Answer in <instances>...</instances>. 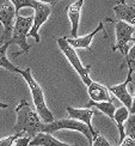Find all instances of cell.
<instances>
[{"label": "cell", "instance_id": "27", "mask_svg": "<svg viewBox=\"0 0 135 146\" xmlns=\"http://www.w3.org/2000/svg\"><path fill=\"white\" fill-rule=\"evenodd\" d=\"M0 108H9V104H6V103H3V102H0Z\"/></svg>", "mask_w": 135, "mask_h": 146}, {"label": "cell", "instance_id": "25", "mask_svg": "<svg viewBox=\"0 0 135 146\" xmlns=\"http://www.w3.org/2000/svg\"><path fill=\"white\" fill-rule=\"evenodd\" d=\"M118 146H135V140H132L129 138H126Z\"/></svg>", "mask_w": 135, "mask_h": 146}, {"label": "cell", "instance_id": "28", "mask_svg": "<svg viewBox=\"0 0 135 146\" xmlns=\"http://www.w3.org/2000/svg\"><path fill=\"white\" fill-rule=\"evenodd\" d=\"M0 27H1V24H0Z\"/></svg>", "mask_w": 135, "mask_h": 146}, {"label": "cell", "instance_id": "1", "mask_svg": "<svg viewBox=\"0 0 135 146\" xmlns=\"http://www.w3.org/2000/svg\"><path fill=\"white\" fill-rule=\"evenodd\" d=\"M16 114L17 122L13 127L15 134H21L22 137H29L32 139L42 132L44 123H42L38 114L32 110L25 100H22L16 107Z\"/></svg>", "mask_w": 135, "mask_h": 146}, {"label": "cell", "instance_id": "5", "mask_svg": "<svg viewBox=\"0 0 135 146\" xmlns=\"http://www.w3.org/2000/svg\"><path fill=\"white\" fill-rule=\"evenodd\" d=\"M108 22L115 23V33H116V43L113 47V52L118 50L122 55L128 54V43L130 41H135L134 34H135V27H132L129 24L121 21H114L108 19Z\"/></svg>", "mask_w": 135, "mask_h": 146}, {"label": "cell", "instance_id": "19", "mask_svg": "<svg viewBox=\"0 0 135 146\" xmlns=\"http://www.w3.org/2000/svg\"><path fill=\"white\" fill-rule=\"evenodd\" d=\"M124 134L132 140H135V114H130L128 116L124 125Z\"/></svg>", "mask_w": 135, "mask_h": 146}, {"label": "cell", "instance_id": "6", "mask_svg": "<svg viewBox=\"0 0 135 146\" xmlns=\"http://www.w3.org/2000/svg\"><path fill=\"white\" fill-rule=\"evenodd\" d=\"M60 129H71V131L80 132L87 139L90 145H92V143H93V139H92V135L87 127L83 122H80V121H75L72 119H61V120L53 121L50 123H46L43 125V128H42L41 133H48V134H50V133H54Z\"/></svg>", "mask_w": 135, "mask_h": 146}, {"label": "cell", "instance_id": "9", "mask_svg": "<svg viewBox=\"0 0 135 146\" xmlns=\"http://www.w3.org/2000/svg\"><path fill=\"white\" fill-rule=\"evenodd\" d=\"M132 73L133 71H128V76H127V79L122 83V84H118V85H114V86H110L108 88V91H110L116 98H118L122 104H123L128 110H130L132 108V102H133V97L129 95V92H128L127 90V86L128 84L133 82V78H132Z\"/></svg>", "mask_w": 135, "mask_h": 146}, {"label": "cell", "instance_id": "12", "mask_svg": "<svg viewBox=\"0 0 135 146\" xmlns=\"http://www.w3.org/2000/svg\"><path fill=\"white\" fill-rule=\"evenodd\" d=\"M83 5H84V1L83 0H79V1L67 5V7H66L67 15H68V18L72 24V31H71V36H69L72 38L78 37L79 21H80V10L83 7Z\"/></svg>", "mask_w": 135, "mask_h": 146}, {"label": "cell", "instance_id": "16", "mask_svg": "<svg viewBox=\"0 0 135 146\" xmlns=\"http://www.w3.org/2000/svg\"><path fill=\"white\" fill-rule=\"evenodd\" d=\"M128 116H129V110L126 107H120L118 109H116V111L114 114V121L117 125L118 133H120V144L126 139L124 134V122L127 121Z\"/></svg>", "mask_w": 135, "mask_h": 146}, {"label": "cell", "instance_id": "8", "mask_svg": "<svg viewBox=\"0 0 135 146\" xmlns=\"http://www.w3.org/2000/svg\"><path fill=\"white\" fill-rule=\"evenodd\" d=\"M34 10H35L34 22H32V27L30 29L28 36L34 37L35 41L37 43H40L41 37L38 35V30L42 27V24L48 19V17L53 13V7H52L50 1H38V0H36V5Z\"/></svg>", "mask_w": 135, "mask_h": 146}, {"label": "cell", "instance_id": "11", "mask_svg": "<svg viewBox=\"0 0 135 146\" xmlns=\"http://www.w3.org/2000/svg\"><path fill=\"white\" fill-rule=\"evenodd\" d=\"M114 12L118 21L135 27V3L128 4L126 1H121L114 6Z\"/></svg>", "mask_w": 135, "mask_h": 146}, {"label": "cell", "instance_id": "15", "mask_svg": "<svg viewBox=\"0 0 135 146\" xmlns=\"http://www.w3.org/2000/svg\"><path fill=\"white\" fill-rule=\"evenodd\" d=\"M29 146H77V145L61 143L56 138H54L52 134H48V133H38L35 138L31 139Z\"/></svg>", "mask_w": 135, "mask_h": 146}, {"label": "cell", "instance_id": "10", "mask_svg": "<svg viewBox=\"0 0 135 146\" xmlns=\"http://www.w3.org/2000/svg\"><path fill=\"white\" fill-rule=\"evenodd\" d=\"M66 110H67V113H68L69 117L72 120L80 121V122H83L85 126L87 127V128L90 129L92 139H96L98 137V133L93 129L92 123H91V119H92V116H93V114H95L91 109H87V108L78 109V108H73V107H66Z\"/></svg>", "mask_w": 135, "mask_h": 146}, {"label": "cell", "instance_id": "4", "mask_svg": "<svg viewBox=\"0 0 135 146\" xmlns=\"http://www.w3.org/2000/svg\"><path fill=\"white\" fill-rule=\"evenodd\" d=\"M58 44L60 47L61 52L65 54V56L67 58V60L69 61V64L73 66V68L77 71V73L80 76L81 80L84 82L85 85H89L92 83L91 78H90V70H91V66H84L83 62L80 61L79 59L77 52L74 50V48L71 47L68 44V42L66 41V37H60L56 40Z\"/></svg>", "mask_w": 135, "mask_h": 146}, {"label": "cell", "instance_id": "7", "mask_svg": "<svg viewBox=\"0 0 135 146\" xmlns=\"http://www.w3.org/2000/svg\"><path fill=\"white\" fill-rule=\"evenodd\" d=\"M15 21H16V12L11 0L0 1V24H1L4 29V33L1 37H0V43L1 44L11 40Z\"/></svg>", "mask_w": 135, "mask_h": 146}, {"label": "cell", "instance_id": "24", "mask_svg": "<svg viewBox=\"0 0 135 146\" xmlns=\"http://www.w3.org/2000/svg\"><path fill=\"white\" fill-rule=\"evenodd\" d=\"M30 141H31V138L29 137H22V138H18L17 140L15 141L13 146H29Z\"/></svg>", "mask_w": 135, "mask_h": 146}, {"label": "cell", "instance_id": "2", "mask_svg": "<svg viewBox=\"0 0 135 146\" xmlns=\"http://www.w3.org/2000/svg\"><path fill=\"white\" fill-rule=\"evenodd\" d=\"M18 74H21L25 82L28 83V86L30 89V92L32 96V101L36 107V113L38 114L40 119H42L46 123H50L54 121V116L52 111L48 109L46 104V100H44V95H43V90H42L41 85L35 80V78L32 77L31 68H25V70H19Z\"/></svg>", "mask_w": 135, "mask_h": 146}, {"label": "cell", "instance_id": "22", "mask_svg": "<svg viewBox=\"0 0 135 146\" xmlns=\"http://www.w3.org/2000/svg\"><path fill=\"white\" fill-rule=\"evenodd\" d=\"M18 138H22V135L21 134H13V135H10L7 138L0 139V146H12Z\"/></svg>", "mask_w": 135, "mask_h": 146}, {"label": "cell", "instance_id": "26", "mask_svg": "<svg viewBox=\"0 0 135 146\" xmlns=\"http://www.w3.org/2000/svg\"><path fill=\"white\" fill-rule=\"evenodd\" d=\"M130 114H135V94H134V97H133V102H132V108L129 110Z\"/></svg>", "mask_w": 135, "mask_h": 146}, {"label": "cell", "instance_id": "18", "mask_svg": "<svg viewBox=\"0 0 135 146\" xmlns=\"http://www.w3.org/2000/svg\"><path fill=\"white\" fill-rule=\"evenodd\" d=\"M85 107H86L87 109H90V107H96L97 109H99L102 113L105 114L107 116H109L110 119L114 120V114L116 111V107L111 102H99V103H96V102L90 101L89 103L85 104Z\"/></svg>", "mask_w": 135, "mask_h": 146}, {"label": "cell", "instance_id": "13", "mask_svg": "<svg viewBox=\"0 0 135 146\" xmlns=\"http://www.w3.org/2000/svg\"><path fill=\"white\" fill-rule=\"evenodd\" d=\"M87 94L91 97V101L96 103H99V102H111L113 103L114 101V98L109 94L108 88L96 82H92L87 86Z\"/></svg>", "mask_w": 135, "mask_h": 146}, {"label": "cell", "instance_id": "14", "mask_svg": "<svg viewBox=\"0 0 135 146\" xmlns=\"http://www.w3.org/2000/svg\"><path fill=\"white\" fill-rule=\"evenodd\" d=\"M104 29L103 27V22H101L98 24V27L93 30L92 33H90L89 35H85V36H80V37H75V38H72V37H66V41L68 42V44L73 48H85L87 50H91V42L92 38L97 35V33L102 31Z\"/></svg>", "mask_w": 135, "mask_h": 146}, {"label": "cell", "instance_id": "3", "mask_svg": "<svg viewBox=\"0 0 135 146\" xmlns=\"http://www.w3.org/2000/svg\"><path fill=\"white\" fill-rule=\"evenodd\" d=\"M32 22H34V16H28V17H23L21 15L16 16V21H15V25H13V30H12V36L10 40L11 44H17L21 48V52L12 54L13 58H17L22 55V54H25L30 50V46L26 42V37L30 31V29L32 27Z\"/></svg>", "mask_w": 135, "mask_h": 146}, {"label": "cell", "instance_id": "17", "mask_svg": "<svg viewBox=\"0 0 135 146\" xmlns=\"http://www.w3.org/2000/svg\"><path fill=\"white\" fill-rule=\"evenodd\" d=\"M10 46H11L10 41H9V42H5L4 44L0 46V67L6 68V70H9V71H11V72L18 73L19 68L16 67V66L7 59V56H6V52H7V48H9Z\"/></svg>", "mask_w": 135, "mask_h": 146}, {"label": "cell", "instance_id": "20", "mask_svg": "<svg viewBox=\"0 0 135 146\" xmlns=\"http://www.w3.org/2000/svg\"><path fill=\"white\" fill-rule=\"evenodd\" d=\"M12 5L15 7V12L16 16L19 15V10L24 9V7H31L34 9L36 5V0H11Z\"/></svg>", "mask_w": 135, "mask_h": 146}, {"label": "cell", "instance_id": "21", "mask_svg": "<svg viewBox=\"0 0 135 146\" xmlns=\"http://www.w3.org/2000/svg\"><path fill=\"white\" fill-rule=\"evenodd\" d=\"M124 65H127V66H128V68H129L130 71L135 72V41H134L133 47L130 48L129 52H128V54L126 55L124 62L121 65V67H123Z\"/></svg>", "mask_w": 135, "mask_h": 146}, {"label": "cell", "instance_id": "23", "mask_svg": "<svg viewBox=\"0 0 135 146\" xmlns=\"http://www.w3.org/2000/svg\"><path fill=\"white\" fill-rule=\"evenodd\" d=\"M91 146H113V145L110 144L103 135L98 134V137L96 139H93V143H92Z\"/></svg>", "mask_w": 135, "mask_h": 146}]
</instances>
